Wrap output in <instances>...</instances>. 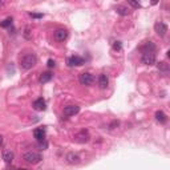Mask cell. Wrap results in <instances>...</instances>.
<instances>
[{"label":"cell","instance_id":"cell-20","mask_svg":"<svg viewBox=\"0 0 170 170\" xmlns=\"http://www.w3.org/2000/svg\"><path fill=\"white\" fill-rule=\"evenodd\" d=\"M12 25V17H7L4 21H0V27L2 28H7V27Z\"/></svg>","mask_w":170,"mask_h":170},{"label":"cell","instance_id":"cell-28","mask_svg":"<svg viewBox=\"0 0 170 170\" xmlns=\"http://www.w3.org/2000/svg\"><path fill=\"white\" fill-rule=\"evenodd\" d=\"M2 7H3V3H2V2H0V8H2Z\"/></svg>","mask_w":170,"mask_h":170},{"label":"cell","instance_id":"cell-11","mask_svg":"<svg viewBox=\"0 0 170 170\" xmlns=\"http://www.w3.org/2000/svg\"><path fill=\"white\" fill-rule=\"evenodd\" d=\"M66 37H68V31L66 29H57L55 31V39L57 41H65Z\"/></svg>","mask_w":170,"mask_h":170},{"label":"cell","instance_id":"cell-6","mask_svg":"<svg viewBox=\"0 0 170 170\" xmlns=\"http://www.w3.org/2000/svg\"><path fill=\"white\" fill-rule=\"evenodd\" d=\"M154 31L157 32L158 36L162 37L168 33V25L165 23H162V21H157V23L154 24Z\"/></svg>","mask_w":170,"mask_h":170},{"label":"cell","instance_id":"cell-22","mask_svg":"<svg viewBox=\"0 0 170 170\" xmlns=\"http://www.w3.org/2000/svg\"><path fill=\"white\" fill-rule=\"evenodd\" d=\"M39 147H40V150H45L47 147H48V142L44 140V141H40L39 142Z\"/></svg>","mask_w":170,"mask_h":170},{"label":"cell","instance_id":"cell-24","mask_svg":"<svg viewBox=\"0 0 170 170\" xmlns=\"http://www.w3.org/2000/svg\"><path fill=\"white\" fill-rule=\"evenodd\" d=\"M56 64H55V60H52V59H49L48 60V68H53Z\"/></svg>","mask_w":170,"mask_h":170},{"label":"cell","instance_id":"cell-27","mask_svg":"<svg viewBox=\"0 0 170 170\" xmlns=\"http://www.w3.org/2000/svg\"><path fill=\"white\" fill-rule=\"evenodd\" d=\"M3 141H4V140H3V136H2V134H0V146L3 145Z\"/></svg>","mask_w":170,"mask_h":170},{"label":"cell","instance_id":"cell-3","mask_svg":"<svg viewBox=\"0 0 170 170\" xmlns=\"http://www.w3.org/2000/svg\"><path fill=\"white\" fill-rule=\"evenodd\" d=\"M23 158H24V161L27 164H31V165H36V164H39L40 161L43 159L41 154L36 153V151H28V153L24 154Z\"/></svg>","mask_w":170,"mask_h":170},{"label":"cell","instance_id":"cell-1","mask_svg":"<svg viewBox=\"0 0 170 170\" xmlns=\"http://www.w3.org/2000/svg\"><path fill=\"white\" fill-rule=\"evenodd\" d=\"M36 62H37V57L36 55H33V53H28V55H25L23 59H21V68H23L24 70H28L31 69L32 66L36 65Z\"/></svg>","mask_w":170,"mask_h":170},{"label":"cell","instance_id":"cell-25","mask_svg":"<svg viewBox=\"0 0 170 170\" xmlns=\"http://www.w3.org/2000/svg\"><path fill=\"white\" fill-rule=\"evenodd\" d=\"M129 4H130L132 7H134V8H140L141 7L140 3H137V2H129Z\"/></svg>","mask_w":170,"mask_h":170},{"label":"cell","instance_id":"cell-23","mask_svg":"<svg viewBox=\"0 0 170 170\" xmlns=\"http://www.w3.org/2000/svg\"><path fill=\"white\" fill-rule=\"evenodd\" d=\"M29 16L33 17V19H41V17H43V13H32V12H31Z\"/></svg>","mask_w":170,"mask_h":170},{"label":"cell","instance_id":"cell-26","mask_svg":"<svg viewBox=\"0 0 170 170\" xmlns=\"http://www.w3.org/2000/svg\"><path fill=\"white\" fill-rule=\"evenodd\" d=\"M118 124H120L118 121H113V122H112V124L109 125V129H114L116 126H118Z\"/></svg>","mask_w":170,"mask_h":170},{"label":"cell","instance_id":"cell-10","mask_svg":"<svg viewBox=\"0 0 170 170\" xmlns=\"http://www.w3.org/2000/svg\"><path fill=\"white\" fill-rule=\"evenodd\" d=\"M32 106H33V109H35V110H37V112H43V110H45L47 104H45V101H44L43 98H37V100H35V101H33Z\"/></svg>","mask_w":170,"mask_h":170},{"label":"cell","instance_id":"cell-4","mask_svg":"<svg viewBox=\"0 0 170 170\" xmlns=\"http://www.w3.org/2000/svg\"><path fill=\"white\" fill-rule=\"evenodd\" d=\"M91 140V136H89V132L83 129V130H80L77 134L74 136V141L79 142V144H85V142H88Z\"/></svg>","mask_w":170,"mask_h":170},{"label":"cell","instance_id":"cell-7","mask_svg":"<svg viewBox=\"0 0 170 170\" xmlns=\"http://www.w3.org/2000/svg\"><path fill=\"white\" fill-rule=\"evenodd\" d=\"M66 62H68L69 66H81L85 64V60L80 56H70L69 59L66 60Z\"/></svg>","mask_w":170,"mask_h":170},{"label":"cell","instance_id":"cell-8","mask_svg":"<svg viewBox=\"0 0 170 170\" xmlns=\"http://www.w3.org/2000/svg\"><path fill=\"white\" fill-rule=\"evenodd\" d=\"M80 112V106L77 105H68L64 108V116H66V117H70V116H74Z\"/></svg>","mask_w":170,"mask_h":170},{"label":"cell","instance_id":"cell-18","mask_svg":"<svg viewBox=\"0 0 170 170\" xmlns=\"http://www.w3.org/2000/svg\"><path fill=\"white\" fill-rule=\"evenodd\" d=\"M157 68H158L159 72H165V73H166L168 70H169V65L165 61H161V62H158V64H157Z\"/></svg>","mask_w":170,"mask_h":170},{"label":"cell","instance_id":"cell-13","mask_svg":"<svg viewBox=\"0 0 170 170\" xmlns=\"http://www.w3.org/2000/svg\"><path fill=\"white\" fill-rule=\"evenodd\" d=\"M98 85H100L101 89H106V88H108V85H109V79H108V76L104 74V73L98 76Z\"/></svg>","mask_w":170,"mask_h":170},{"label":"cell","instance_id":"cell-16","mask_svg":"<svg viewBox=\"0 0 170 170\" xmlns=\"http://www.w3.org/2000/svg\"><path fill=\"white\" fill-rule=\"evenodd\" d=\"M52 77H53V74L51 72H44L41 76H40V83H41V84L49 83L52 80Z\"/></svg>","mask_w":170,"mask_h":170},{"label":"cell","instance_id":"cell-17","mask_svg":"<svg viewBox=\"0 0 170 170\" xmlns=\"http://www.w3.org/2000/svg\"><path fill=\"white\" fill-rule=\"evenodd\" d=\"M116 11H117V13L121 16H128L129 13H130V11L128 10V7H124V6H118L116 8Z\"/></svg>","mask_w":170,"mask_h":170},{"label":"cell","instance_id":"cell-5","mask_svg":"<svg viewBox=\"0 0 170 170\" xmlns=\"http://www.w3.org/2000/svg\"><path fill=\"white\" fill-rule=\"evenodd\" d=\"M79 81H80V84L87 85V87H88V85H92V84H93V81H95V77H93L92 73L85 72V73H81V74H80Z\"/></svg>","mask_w":170,"mask_h":170},{"label":"cell","instance_id":"cell-21","mask_svg":"<svg viewBox=\"0 0 170 170\" xmlns=\"http://www.w3.org/2000/svg\"><path fill=\"white\" fill-rule=\"evenodd\" d=\"M113 49H114V51H121V49H122L121 41H114L113 43Z\"/></svg>","mask_w":170,"mask_h":170},{"label":"cell","instance_id":"cell-15","mask_svg":"<svg viewBox=\"0 0 170 170\" xmlns=\"http://www.w3.org/2000/svg\"><path fill=\"white\" fill-rule=\"evenodd\" d=\"M3 159H4V162H6V164H11L13 161V151L6 150L3 153Z\"/></svg>","mask_w":170,"mask_h":170},{"label":"cell","instance_id":"cell-19","mask_svg":"<svg viewBox=\"0 0 170 170\" xmlns=\"http://www.w3.org/2000/svg\"><path fill=\"white\" fill-rule=\"evenodd\" d=\"M155 49L157 48H155V45L151 41H147L145 45L142 47V51H153V52H155Z\"/></svg>","mask_w":170,"mask_h":170},{"label":"cell","instance_id":"cell-12","mask_svg":"<svg viewBox=\"0 0 170 170\" xmlns=\"http://www.w3.org/2000/svg\"><path fill=\"white\" fill-rule=\"evenodd\" d=\"M33 137L40 142L45 140V128H37L33 130Z\"/></svg>","mask_w":170,"mask_h":170},{"label":"cell","instance_id":"cell-29","mask_svg":"<svg viewBox=\"0 0 170 170\" xmlns=\"http://www.w3.org/2000/svg\"><path fill=\"white\" fill-rule=\"evenodd\" d=\"M20 170H28V169H20Z\"/></svg>","mask_w":170,"mask_h":170},{"label":"cell","instance_id":"cell-14","mask_svg":"<svg viewBox=\"0 0 170 170\" xmlns=\"http://www.w3.org/2000/svg\"><path fill=\"white\" fill-rule=\"evenodd\" d=\"M155 120L161 124H166L168 122V116L165 114L162 110H158V112H155Z\"/></svg>","mask_w":170,"mask_h":170},{"label":"cell","instance_id":"cell-2","mask_svg":"<svg viewBox=\"0 0 170 170\" xmlns=\"http://www.w3.org/2000/svg\"><path fill=\"white\" fill-rule=\"evenodd\" d=\"M155 52L153 51H144L142 52V56H141V62L144 65H154L155 64Z\"/></svg>","mask_w":170,"mask_h":170},{"label":"cell","instance_id":"cell-9","mask_svg":"<svg viewBox=\"0 0 170 170\" xmlns=\"http://www.w3.org/2000/svg\"><path fill=\"white\" fill-rule=\"evenodd\" d=\"M66 162L70 164V165H79L80 162H81V158H80V155L79 154H76V153H68L66 154Z\"/></svg>","mask_w":170,"mask_h":170}]
</instances>
